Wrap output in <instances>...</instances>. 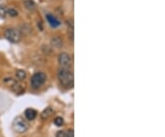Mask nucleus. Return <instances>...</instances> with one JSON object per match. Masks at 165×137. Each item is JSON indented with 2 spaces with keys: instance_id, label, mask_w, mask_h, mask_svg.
Returning <instances> with one entry per match:
<instances>
[{
  "instance_id": "obj_1",
  "label": "nucleus",
  "mask_w": 165,
  "mask_h": 137,
  "mask_svg": "<svg viewBox=\"0 0 165 137\" xmlns=\"http://www.w3.org/2000/svg\"><path fill=\"white\" fill-rule=\"evenodd\" d=\"M57 77H58V80L63 87L67 88L72 87L74 76H73V73L70 70V68L61 67L57 72Z\"/></svg>"
},
{
  "instance_id": "obj_2",
  "label": "nucleus",
  "mask_w": 165,
  "mask_h": 137,
  "mask_svg": "<svg viewBox=\"0 0 165 137\" xmlns=\"http://www.w3.org/2000/svg\"><path fill=\"white\" fill-rule=\"evenodd\" d=\"M12 129L18 134H24L28 129V124L23 117L18 116L12 123Z\"/></svg>"
},
{
  "instance_id": "obj_3",
  "label": "nucleus",
  "mask_w": 165,
  "mask_h": 137,
  "mask_svg": "<svg viewBox=\"0 0 165 137\" xmlns=\"http://www.w3.org/2000/svg\"><path fill=\"white\" fill-rule=\"evenodd\" d=\"M47 79V76L46 74L42 73V72H37L35 73L32 76H31V79H30V84H31V87L35 89L41 87L42 85H44V83Z\"/></svg>"
},
{
  "instance_id": "obj_4",
  "label": "nucleus",
  "mask_w": 165,
  "mask_h": 137,
  "mask_svg": "<svg viewBox=\"0 0 165 137\" xmlns=\"http://www.w3.org/2000/svg\"><path fill=\"white\" fill-rule=\"evenodd\" d=\"M5 38L12 43H18L21 40V33L18 29L10 28L5 31Z\"/></svg>"
},
{
  "instance_id": "obj_5",
  "label": "nucleus",
  "mask_w": 165,
  "mask_h": 137,
  "mask_svg": "<svg viewBox=\"0 0 165 137\" xmlns=\"http://www.w3.org/2000/svg\"><path fill=\"white\" fill-rule=\"evenodd\" d=\"M58 62H59V65L62 67L70 68L72 64V56L69 55L68 53H62L58 56Z\"/></svg>"
},
{
  "instance_id": "obj_6",
  "label": "nucleus",
  "mask_w": 165,
  "mask_h": 137,
  "mask_svg": "<svg viewBox=\"0 0 165 137\" xmlns=\"http://www.w3.org/2000/svg\"><path fill=\"white\" fill-rule=\"evenodd\" d=\"M46 18H47L48 22L50 23V25L52 28L59 27L60 24H61V22L57 19V18L54 17L53 15H52V14H47L46 15Z\"/></svg>"
},
{
  "instance_id": "obj_7",
  "label": "nucleus",
  "mask_w": 165,
  "mask_h": 137,
  "mask_svg": "<svg viewBox=\"0 0 165 137\" xmlns=\"http://www.w3.org/2000/svg\"><path fill=\"white\" fill-rule=\"evenodd\" d=\"M24 115H25V118L27 120H28V121H33L37 117L38 113H37V111L34 110V109L28 108V109H27V110L24 111Z\"/></svg>"
},
{
  "instance_id": "obj_8",
  "label": "nucleus",
  "mask_w": 165,
  "mask_h": 137,
  "mask_svg": "<svg viewBox=\"0 0 165 137\" xmlns=\"http://www.w3.org/2000/svg\"><path fill=\"white\" fill-rule=\"evenodd\" d=\"M11 89L13 90L15 93L20 94V93H22V92L24 91V87H23L22 84L14 81V82L12 83V85H11Z\"/></svg>"
},
{
  "instance_id": "obj_9",
  "label": "nucleus",
  "mask_w": 165,
  "mask_h": 137,
  "mask_svg": "<svg viewBox=\"0 0 165 137\" xmlns=\"http://www.w3.org/2000/svg\"><path fill=\"white\" fill-rule=\"evenodd\" d=\"M52 114H53V110H52L51 107H48V108H46L45 110L41 112V118L42 120H47V119H49Z\"/></svg>"
},
{
  "instance_id": "obj_10",
  "label": "nucleus",
  "mask_w": 165,
  "mask_h": 137,
  "mask_svg": "<svg viewBox=\"0 0 165 137\" xmlns=\"http://www.w3.org/2000/svg\"><path fill=\"white\" fill-rule=\"evenodd\" d=\"M51 43L52 45V47L54 48H61L62 47L63 45V41H62V39H61L60 37H53L52 40H51Z\"/></svg>"
},
{
  "instance_id": "obj_11",
  "label": "nucleus",
  "mask_w": 165,
  "mask_h": 137,
  "mask_svg": "<svg viewBox=\"0 0 165 137\" xmlns=\"http://www.w3.org/2000/svg\"><path fill=\"white\" fill-rule=\"evenodd\" d=\"M16 77H17V79H18L19 81L25 80L26 77H27V73H26V71H24V70H22V69L17 70V71H16Z\"/></svg>"
},
{
  "instance_id": "obj_12",
  "label": "nucleus",
  "mask_w": 165,
  "mask_h": 137,
  "mask_svg": "<svg viewBox=\"0 0 165 137\" xmlns=\"http://www.w3.org/2000/svg\"><path fill=\"white\" fill-rule=\"evenodd\" d=\"M24 6L28 10H33L36 8V5L33 0H24Z\"/></svg>"
},
{
  "instance_id": "obj_13",
  "label": "nucleus",
  "mask_w": 165,
  "mask_h": 137,
  "mask_svg": "<svg viewBox=\"0 0 165 137\" xmlns=\"http://www.w3.org/2000/svg\"><path fill=\"white\" fill-rule=\"evenodd\" d=\"M63 124H64V121H63V119L62 117H56L54 119V124L56 126L61 127V126L63 125Z\"/></svg>"
},
{
  "instance_id": "obj_14",
  "label": "nucleus",
  "mask_w": 165,
  "mask_h": 137,
  "mask_svg": "<svg viewBox=\"0 0 165 137\" xmlns=\"http://www.w3.org/2000/svg\"><path fill=\"white\" fill-rule=\"evenodd\" d=\"M7 14H8L11 17H16V16L18 15V12L15 8H8V9H7Z\"/></svg>"
},
{
  "instance_id": "obj_15",
  "label": "nucleus",
  "mask_w": 165,
  "mask_h": 137,
  "mask_svg": "<svg viewBox=\"0 0 165 137\" xmlns=\"http://www.w3.org/2000/svg\"><path fill=\"white\" fill-rule=\"evenodd\" d=\"M7 16V8L4 6H0V18H5Z\"/></svg>"
},
{
  "instance_id": "obj_16",
  "label": "nucleus",
  "mask_w": 165,
  "mask_h": 137,
  "mask_svg": "<svg viewBox=\"0 0 165 137\" xmlns=\"http://www.w3.org/2000/svg\"><path fill=\"white\" fill-rule=\"evenodd\" d=\"M66 137H74V133L72 129H69L67 134H66Z\"/></svg>"
},
{
  "instance_id": "obj_17",
  "label": "nucleus",
  "mask_w": 165,
  "mask_h": 137,
  "mask_svg": "<svg viewBox=\"0 0 165 137\" xmlns=\"http://www.w3.org/2000/svg\"><path fill=\"white\" fill-rule=\"evenodd\" d=\"M56 137H66V134L63 131H59L56 134Z\"/></svg>"
}]
</instances>
